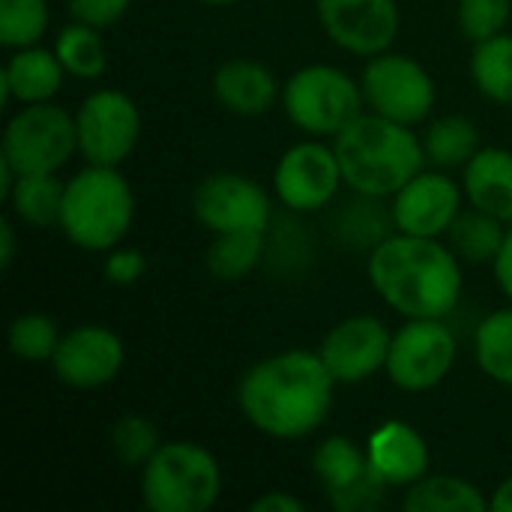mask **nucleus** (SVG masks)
<instances>
[{
	"label": "nucleus",
	"instance_id": "18",
	"mask_svg": "<svg viewBox=\"0 0 512 512\" xmlns=\"http://www.w3.org/2000/svg\"><path fill=\"white\" fill-rule=\"evenodd\" d=\"M213 96L225 111L237 117H258L273 108L279 96V81L264 63L234 57L213 72Z\"/></svg>",
	"mask_w": 512,
	"mask_h": 512
},
{
	"label": "nucleus",
	"instance_id": "11",
	"mask_svg": "<svg viewBox=\"0 0 512 512\" xmlns=\"http://www.w3.org/2000/svg\"><path fill=\"white\" fill-rule=\"evenodd\" d=\"M192 213L210 234L261 231L273 225V204L264 186L246 174L219 171L204 177L192 192Z\"/></svg>",
	"mask_w": 512,
	"mask_h": 512
},
{
	"label": "nucleus",
	"instance_id": "24",
	"mask_svg": "<svg viewBox=\"0 0 512 512\" xmlns=\"http://www.w3.org/2000/svg\"><path fill=\"white\" fill-rule=\"evenodd\" d=\"M423 150L426 162L438 168H465L480 150V132L474 120L462 114L438 117L423 132Z\"/></svg>",
	"mask_w": 512,
	"mask_h": 512
},
{
	"label": "nucleus",
	"instance_id": "28",
	"mask_svg": "<svg viewBox=\"0 0 512 512\" xmlns=\"http://www.w3.org/2000/svg\"><path fill=\"white\" fill-rule=\"evenodd\" d=\"M471 78L483 96L492 102L512 105V36L498 33L486 42H477L471 57Z\"/></svg>",
	"mask_w": 512,
	"mask_h": 512
},
{
	"label": "nucleus",
	"instance_id": "12",
	"mask_svg": "<svg viewBox=\"0 0 512 512\" xmlns=\"http://www.w3.org/2000/svg\"><path fill=\"white\" fill-rule=\"evenodd\" d=\"M339 183H345V177H342L336 150H330L318 141L294 144L279 159L276 174H273L279 201L294 213L324 210L336 198Z\"/></svg>",
	"mask_w": 512,
	"mask_h": 512
},
{
	"label": "nucleus",
	"instance_id": "1",
	"mask_svg": "<svg viewBox=\"0 0 512 512\" xmlns=\"http://www.w3.org/2000/svg\"><path fill=\"white\" fill-rule=\"evenodd\" d=\"M336 378L318 354L285 351L255 363L237 390L243 417L264 435L297 441L312 435L333 408Z\"/></svg>",
	"mask_w": 512,
	"mask_h": 512
},
{
	"label": "nucleus",
	"instance_id": "30",
	"mask_svg": "<svg viewBox=\"0 0 512 512\" xmlns=\"http://www.w3.org/2000/svg\"><path fill=\"white\" fill-rule=\"evenodd\" d=\"M474 354L480 369L492 381L512 387V306L483 318V324L477 327Z\"/></svg>",
	"mask_w": 512,
	"mask_h": 512
},
{
	"label": "nucleus",
	"instance_id": "5",
	"mask_svg": "<svg viewBox=\"0 0 512 512\" xmlns=\"http://www.w3.org/2000/svg\"><path fill=\"white\" fill-rule=\"evenodd\" d=\"M219 462L192 441H171L144 465L141 498L153 512H204L219 501Z\"/></svg>",
	"mask_w": 512,
	"mask_h": 512
},
{
	"label": "nucleus",
	"instance_id": "7",
	"mask_svg": "<svg viewBox=\"0 0 512 512\" xmlns=\"http://www.w3.org/2000/svg\"><path fill=\"white\" fill-rule=\"evenodd\" d=\"M75 150V117L60 105L33 102L6 123L0 156L15 168V174H57Z\"/></svg>",
	"mask_w": 512,
	"mask_h": 512
},
{
	"label": "nucleus",
	"instance_id": "39",
	"mask_svg": "<svg viewBox=\"0 0 512 512\" xmlns=\"http://www.w3.org/2000/svg\"><path fill=\"white\" fill-rule=\"evenodd\" d=\"M495 279H498V288L510 297L512 303V228L507 231V240L495 258Z\"/></svg>",
	"mask_w": 512,
	"mask_h": 512
},
{
	"label": "nucleus",
	"instance_id": "3",
	"mask_svg": "<svg viewBox=\"0 0 512 512\" xmlns=\"http://www.w3.org/2000/svg\"><path fill=\"white\" fill-rule=\"evenodd\" d=\"M336 159L345 183L360 195H396L426 165L423 141L396 120L360 114L336 135Z\"/></svg>",
	"mask_w": 512,
	"mask_h": 512
},
{
	"label": "nucleus",
	"instance_id": "13",
	"mask_svg": "<svg viewBox=\"0 0 512 512\" xmlns=\"http://www.w3.org/2000/svg\"><path fill=\"white\" fill-rule=\"evenodd\" d=\"M324 33L360 57L384 54L399 33L396 0H315Z\"/></svg>",
	"mask_w": 512,
	"mask_h": 512
},
{
	"label": "nucleus",
	"instance_id": "17",
	"mask_svg": "<svg viewBox=\"0 0 512 512\" xmlns=\"http://www.w3.org/2000/svg\"><path fill=\"white\" fill-rule=\"evenodd\" d=\"M366 456L372 471L387 486H414L429 471V447L423 435L399 420H390L372 432Z\"/></svg>",
	"mask_w": 512,
	"mask_h": 512
},
{
	"label": "nucleus",
	"instance_id": "25",
	"mask_svg": "<svg viewBox=\"0 0 512 512\" xmlns=\"http://www.w3.org/2000/svg\"><path fill=\"white\" fill-rule=\"evenodd\" d=\"M264 252H267V234L228 231V234H216L204 261L213 279L237 282V279H246L264 261Z\"/></svg>",
	"mask_w": 512,
	"mask_h": 512
},
{
	"label": "nucleus",
	"instance_id": "33",
	"mask_svg": "<svg viewBox=\"0 0 512 512\" xmlns=\"http://www.w3.org/2000/svg\"><path fill=\"white\" fill-rule=\"evenodd\" d=\"M159 447L162 444H159L156 426L141 414H126L111 429V453L126 468H138V465L144 468L156 456Z\"/></svg>",
	"mask_w": 512,
	"mask_h": 512
},
{
	"label": "nucleus",
	"instance_id": "40",
	"mask_svg": "<svg viewBox=\"0 0 512 512\" xmlns=\"http://www.w3.org/2000/svg\"><path fill=\"white\" fill-rule=\"evenodd\" d=\"M15 261V228L9 219H0V270H9Z\"/></svg>",
	"mask_w": 512,
	"mask_h": 512
},
{
	"label": "nucleus",
	"instance_id": "32",
	"mask_svg": "<svg viewBox=\"0 0 512 512\" xmlns=\"http://www.w3.org/2000/svg\"><path fill=\"white\" fill-rule=\"evenodd\" d=\"M45 27H48L45 0H0V42L6 48L36 45Z\"/></svg>",
	"mask_w": 512,
	"mask_h": 512
},
{
	"label": "nucleus",
	"instance_id": "42",
	"mask_svg": "<svg viewBox=\"0 0 512 512\" xmlns=\"http://www.w3.org/2000/svg\"><path fill=\"white\" fill-rule=\"evenodd\" d=\"M198 3H207V6H228V3H237V0H198Z\"/></svg>",
	"mask_w": 512,
	"mask_h": 512
},
{
	"label": "nucleus",
	"instance_id": "38",
	"mask_svg": "<svg viewBox=\"0 0 512 512\" xmlns=\"http://www.w3.org/2000/svg\"><path fill=\"white\" fill-rule=\"evenodd\" d=\"M252 512H303V501H297V498L288 495V492L273 489V492L261 495V498L252 504Z\"/></svg>",
	"mask_w": 512,
	"mask_h": 512
},
{
	"label": "nucleus",
	"instance_id": "10",
	"mask_svg": "<svg viewBox=\"0 0 512 512\" xmlns=\"http://www.w3.org/2000/svg\"><path fill=\"white\" fill-rule=\"evenodd\" d=\"M75 129L78 153L87 159V165L117 168L129 159L141 138V111L120 90H96L81 102Z\"/></svg>",
	"mask_w": 512,
	"mask_h": 512
},
{
	"label": "nucleus",
	"instance_id": "31",
	"mask_svg": "<svg viewBox=\"0 0 512 512\" xmlns=\"http://www.w3.org/2000/svg\"><path fill=\"white\" fill-rule=\"evenodd\" d=\"M6 345L9 351L18 357V360H27V363H42V360H51L57 345H60V333H57V324L42 315V312H27V315H18L12 324H9V333H6Z\"/></svg>",
	"mask_w": 512,
	"mask_h": 512
},
{
	"label": "nucleus",
	"instance_id": "36",
	"mask_svg": "<svg viewBox=\"0 0 512 512\" xmlns=\"http://www.w3.org/2000/svg\"><path fill=\"white\" fill-rule=\"evenodd\" d=\"M129 3L132 0H66L72 21H81V24H90L99 30L117 24L126 15Z\"/></svg>",
	"mask_w": 512,
	"mask_h": 512
},
{
	"label": "nucleus",
	"instance_id": "21",
	"mask_svg": "<svg viewBox=\"0 0 512 512\" xmlns=\"http://www.w3.org/2000/svg\"><path fill=\"white\" fill-rule=\"evenodd\" d=\"M375 195H360L345 201L333 216V237L348 249H375L390 237L393 210H384Z\"/></svg>",
	"mask_w": 512,
	"mask_h": 512
},
{
	"label": "nucleus",
	"instance_id": "34",
	"mask_svg": "<svg viewBox=\"0 0 512 512\" xmlns=\"http://www.w3.org/2000/svg\"><path fill=\"white\" fill-rule=\"evenodd\" d=\"M512 0H459V27L477 45L504 33Z\"/></svg>",
	"mask_w": 512,
	"mask_h": 512
},
{
	"label": "nucleus",
	"instance_id": "26",
	"mask_svg": "<svg viewBox=\"0 0 512 512\" xmlns=\"http://www.w3.org/2000/svg\"><path fill=\"white\" fill-rule=\"evenodd\" d=\"M507 222H501L498 216L492 213H483V210H468V213H459L456 222L450 225L447 237H450V249L456 252V258H465L471 264H486L498 258L504 240H507V231H504Z\"/></svg>",
	"mask_w": 512,
	"mask_h": 512
},
{
	"label": "nucleus",
	"instance_id": "6",
	"mask_svg": "<svg viewBox=\"0 0 512 512\" xmlns=\"http://www.w3.org/2000/svg\"><path fill=\"white\" fill-rule=\"evenodd\" d=\"M282 105L288 120L306 135L327 138L339 135L351 120L363 114V87L336 66H303L297 69L285 90Z\"/></svg>",
	"mask_w": 512,
	"mask_h": 512
},
{
	"label": "nucleus",
	"instance_id": "16",
	"mask_svg": "<svg viewBox=\"0 0 512 512\" xmlns=\"http://www.w3.org/2000/svg\"><path fill=\"white\" fill-rule=\"evenodd\" d=\"M462 192L453 177L420 171L393 195V228L414 237H441L462 213Z\"/></svg>",
	"mask_w": 512,
	"mask_h": 512
},
{
	"label": "nucleus",
	"instance_id": "23",
	"mask_svg": "<svg viewBox=\"0 0 512 512\" xmlns=\"http://www.w3.org/2000/svg\"><path fill=\"white\" fill-rule=\"evenodd\" d=\"M402 507L408 512H483L489 510V501L480 495L474 483L438 474L408 486Z\"/></svg>",
	"mask_w": 512,
	"mask_h": 512
},
{
	"label": "nucleus",
	"instance_id": "2",
	"mask_svg": "<svg viewBox=\"0 0 512 512\" xmlns=\"http://www.w3.org/2000/svg\"><path fill=\"white\" fill-rule=\"evenodd\" d=\"M369 279L384 303L405 318H447L462 294L456 252L438 237H387L369 255Z\"/></svg>",
	"mask_w": 512,
	"mask_h": 512
},
{
	"label": "nucleus",
	"instance_id": "15",
	"mask_svg": "<svg viewBox=\"0 0 512 512\" xmlns=\"http://www.w3.org/2000/svg\"><path fill=\"white\" fill-rule=\"evenodd\" d=\"M123 342L114 330L84 324L60 336L51 369L72 390H96L111 384L123 369Z\"/></svg>",
	"mask_w": 512,
	"mask_h": 512
},
{
	"label": "nucleus",
	"instance_id": "35",
	"mask_svg": "<svg viewBox=\"0 0 512 512\" xmlns=\"http://www.w3.org/2000/svg\"><path fill=\"white\" fill-rule=\"evenodd\" d=\"M384 489H387V483H384V480L372 471V465H369V471H366L360 480H354L351 486H345V489H339V492H330L327 498H330V504H333L336 510L369 512L384 501Z\"/></svg>",
	"mask_w": 512,
	"mask_h": 512
},
{
	"label": "nucleus",
	"instance_id": "37",
	"mask_svg": "<svg viewBox=\"0 0 512 512\" xmlns=\"http://www.w3.org/2000/svg\"><path fill=\"white\" fill-rule=\"evenodd\" d=\"M147 270V258L138 249H111L108 261H105V279L111 285H132L144 276Z\"/></svg>",
	"mask_w": 512,
	"mask_h": 512
},
{
	"label": "nucleus",
	"instance_id": "8",
	"mask_svg": "<svg viewBox=\"0 0 512 512\" xmlns=\"http://www.w3.org/2000/svg\"><path fill=\"white\" fill-rule=\"evenodd\" d=\"M363 99L366 105L402 126H417L429 120L435 108V81L432 75L405 54H375L363 69Z\"/></svg>",
	"mask_w": 512,
	"mask_h": 512
},
{
	"label": "nucleus",
	"instance_id": "19",
	"mask_svg": "<svg viewBox=\"0 0 512 512\" xmlns=\"http://www.w3.org/2000/svg\"><path fill=\"white\" fill-rule=\"evenodd\" d=\"M63 63L54 51L27 45V48H15V54L6 60L3 72H0V90H3V102L18 99L24 105L33 102H51L54 93L63 87Z\"/></svg>",
	"mask_w": 512,
	"mask_h": 512
},
{
	"label": "nucleus",
	"instance_id": "41",
	"mask_svg": "<svg viewBox=\"0 0 512 512\" xmlns=\"http://www.w3.org/2000/svg\"><path fill=\"white\" fill-rule=\"evenodd\" d=\"M489 510L512 512V477H507V480L495 489V495H492V501H489Z\"/></svg>",
	"mask_w": 512,
	"mask_h": 512
},
{
	"label": "nucleus",
	"instance_id": "4",
	"mask_svg": "<svg viewBox=\"0 0 512 512\" xmlns=\"http://www.w3.org/2000/svg\"><path fill=\"white\" fill-rule=\"evenodd\" d=\"M135 219L132 186L117 168L87 165L66 183L60 231L84 252H111Z\"/></svg>",
	"mask_w": 512,
	"mask_h": 512
},
{
	"label": "nucleus",
	"instance_id": "20",
	"mask_svg": "<svg viewBox=\"0 0 512 512\" xmlns=\"http://www.w3.org/2000/svg\"><path fill=\"white\" fill-rule=\"evenodd\" d=\"M462 189L471 207L512 222V153L501 147H480L465 165Z\"/></svg>",
	"mask_w": 512,
	"mask_h": 512
},
{
	"label": "nucleus",
	"instance_id": "14",
	"mask_svg": "<svg viewBox=\"0 0 512 512\" xmlns=\"http://www.w3.org/2000/svg\"><path fill=\"white\" fill-rule=\"evenodd\" d=\"M393 336L375 315H354L339 321L321 342L318 357L336 384H360L387 369Z\"/></svg>",
	"mask_w": 512,
	"mask_h": 512
},
{
	"label": "nucleus",
	"instance_id": "29",
	"mask_svg": "<svg viewBox=\"0 0 512 512\" xmlns=\"http://www.w3.org/2000/svg\"><path fill=\"white\" fill-rule=\"evenodd\" d=\"M312 471H315L318 483L324 486V492L330 495V492H339V489L351 486L354 480H360L369 471V456L351 438L333 435L318 444V450L312 456Z\"/></svg>",
	"mask_w": 512,
	"mask_h": 512
},
{
	"label": "nucleus",
	"instance_id": "22",
	"mask_svg": "<svg viewBox=\"0 0 512 512\" xmlns=\"http://www.w3.org/2000/svg\"><path fill=\"white\" fill-rule=\"evenodd\" d=\"M63 195L66 183H60L54 174H18L9 195V207L18 222L30 228H60Z\"/></svg>",
	"mask_w": 512,
	"mask_h": 512
},
{
	"label": "nucleus",
	"instance_id": "27",
	"mask_svg": "<svg viewBox=\"0 0 512 512\" xmlns=\"http://www.w3.org/2000/svg\"><path fill=\"white\" fill-rule=\"evenodd\" d=\"M54 54L60 57L66 75L81 78V81L99 78L108 66V51L99 36V27H90L81 21H72L69 27L60 30L54 42Z\"/></svg>",
	"mask_w": 512,
	"mask_h": 512
},
{
	"label": "nucleus",
	"instance_id": "9",
	"mask_svg": "<svg viewBox=\"0 0 512 512\" xmlns=\"http://www.w3.org/2000/svg\"><path fill=\"white\" fill-rule=\"evenodd\" d=\"M456 363V336L441 318H411L390 345L387 375L405 393L438 387Z\"/></svg>",
	"mask_w": 512,
	"mask_h": 512
}]
</instances>
